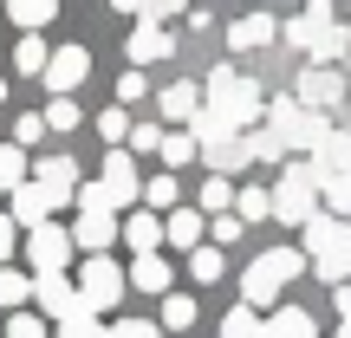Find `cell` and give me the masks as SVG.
Returning <instances> with one entry per match:
<instances>
[{"label":"cell","instance_id":"cell-1","mask_svg":"<svg viewBox=\"0 0 351 338\" xmlns=\"http://www.w3.org/2000/svg\"><path fill=\"white\" fill-rule=\"evenodd\" d=\"M202 111H215L221 124H234V130H254V117L267 111V98H261V85H254V78L215 65V72L202 78Z\"/></svg>","mask_w":351,"mask_h":338},{"label":"cell","instance_id":"cell-2","mask_svg":"<svg viewBox=\"0 0 351 338\" xmlns=\"http://www.w3.org/2000/svg\"><path fill=\"white\" fill-rule=\"evenodd\" d=\"M306 274V254L300 248H267L261 261L241 274V306H254V313H280V287L287 280Z\"/></svg>","mask_w":351,"mask_h":338},{"label":"cell","instance_id":"cell-3","mask_svg":"<svg viewBox=\"0 0 351 338\" xmlns=\"http://www.w3.org/2000/svg\"><path fill=\"white\" fill-rule=\"evenodd\" d=\"M137 195H143V182H137L130 150H111V156H104V176H98V182H78V215H124Z\"/></svg>","mask_w":351,"mask_h":338},{"label":"cell","instance_id":"cell-4","mask_svg":"<svg viewBox=\"0 0 351 338\" xmlns=\"http://www.w3.org/2000/svg\"><path fill=\"white\" fill-rule=\"evenodd\" d=\"M274 215H280L287 228H306L313 215H326V182H319L313 163H287V169H280V182H274Z\"/></svg>","mask_w":351,"mask_h":338},{"label":"cell","instance_id":"cell-5","mask_svg":"<svg viewBox=\"0 0 351 338\" xmlns=\"http://www.w3.org/2000/svg\"><path fill=\"white\" fill-rule=\"evenodd\" d=\"M267 130H274V137L287 143V150H306V156H313L319 143L332 137L326 111H306L300 98H274V104H267Z\"/></svg>","mask_w":351,"mask_h":338},{"label":"cell","instance_id":"cell-6","mask_svg":"<svg viewBox=\"0 0 351 338\" xmlns=\"http://www.w3.org/2000/svg\"><path fill=\"white\" fill-rule=\"evenodd\" d=\"M124 287H130V274L117 261H104V254L78 267V300H85V313H111V306L124 300Z\"/></svg>","mask_w":351,"mask_h":338},{"label":"cell","instance_id":"cell-7","mask_svg":"<svg viewBox=\"0 0 351 338\" xmlns=\"http://www.w3.org/2000/svg\"><path fill=\"white\" fill-rule=\"evenodd\" d=\"M26 261H33V280L39 274H65V261H72V228H59V221L33 228V234H26Z\"/></svg>","mask_w":351,"mask_h":338},{"label":"cell","instance_id":"cell-8","mask_svg":"<svg viewBox=\"0 0 351 338\" xmlns=\"http://www.w3.org/2000/svg\"><path fill=\"white\" fill-rule=\"evenodd\" d=\"M33 300H39V313L59 319V326L85 313V300H78V280H65V274H39V280H33Z\"/></svg>","mask_w":351,"mask_h":338},{"label":"cell","instance_id":"cell-9","mask_svg":"<svg viewBox=\"0 0 351 338\" xmlns=\"http://www.w3.org/2000/svg\"><path fill=\"white\" fill-rule=\"evenodd\" d=\"M85 72H91V52H85V46H59V52H52V65H46V78H39V85H46L52 98H72V91L85 85Z\"/></svg>","mask_w":351,"mask_h":338},{"label":"cell","instance_id":"cell-10","mask_svg":"<svg viewBox=\"0 0 351 338\" xmlns=\"http://www.w3.org/2000/svg\"><path fill=\"white\" fill-rule=\"evenodd\" d=\"M59 208H65V195H52L46 182H26V189H13V221H20L26 234H33V228H46Z\"/></svg>","mask_w":351,"mask_h":338},{"label":"cell","instance_id":"cell-11","mask_svg":"<svg viewBox=\"0 0 351 338\" xmlns=\"http://www.w3.org/2000/svg\"><path fill=\"white\" fill-rule=\"evenodd\" d=\"M293 98H300L306 111H332V104L345 98V78L332 72V65H306V72H300V91H293Z\"/></svg>","mask_w":351,"mask_h":338},{"label":"cell","instance_id":"cell-12","mask_svg":"<svg viewBox=\"0 0 351 338\" xmlns=\"http://www.w3.org/2000/svg\"><path fill=\"white\" fill-rule=\"evenodd\" d=\"M300 234H306V254H313V261H326V254H351V221H339V215H313Z\"/></svg>","mask_w":351,"mask_h":338},{"label":"cell","instance_id":"cell-13","mask_svg":"<svg viewBox=\"0 0 351 338\" xmlns=\"http://www.w3.org/2000/svg\"><path fill=\"white\" fill-rule=\"evenodd\" d=\"M169 52H176V33H169V26L163 20H137V33H130V65L143 72L150 59H169Z\"/></svg>","mask_w":351,"mask_h":338},{"label":"cell","instance_id":"cell-14","mask_svg":"<svg viewBox=\"0 0 351 338\" xmlns=\"http://www.w3.org/2000/svg\"><path fill=\"white\" fill-rule=\"evenodd\" d=\"M111 241H124V221L117 215H78V228H72V248H85L91 261H98Z\"/></svg>","mask_w":351,"mask_h":338},{"label":"cell","instance_id":"cell-15","mask_svg":"<svg viewBox=\"0 0 351 338\" xmlns=\"http://www.w3.org/2000/svg\"><path fill=\"white\" fill-rule=\"evenodd\" d=\"M280 26H287V20H274V13H247V20L228 26V46H234V52H261V46L280 39Z\"/></svg>","mask_w":351,"mask_h":338},{"label":"cell","instance_id":"cell-16","mask_svg":"<svg viewBox=\"0 0 351 338\" xmlns=\"http://www.w3.org/2000/svg\"><path fill=\"white\" fill-rule=\"evenodd\" d=\"M306 163L319 169V182H339V176H351V130H332V137L319 143Z\"/></svg>","mask_w":351,"mask_h":338},{"label":"cell","instance_id":"cell-17","mask_svg":"<svg viewBox=\"0 0 351 338\" xmlns=\"http://www.w3.org/2000/svg\"><path fill=\"white\" fill-rule=\"evenodd\" d=\"M124 241L137 248V261H143V254H156V248L169 241V228H163V215H150V208H130V215H124Z\"/></svg>","mask_w":351,"mask_h":338},{"label":"cell","instance_id":"cell-18","mask_svg":"<svg viewBox=\"0 0 351 338\" xmlns=\"http://www.w3.org/2000/svg\"><path fill=\"white\" fill-rule=\"evenodd\" d=\"M163 117H176V124H195V117H202V85L176 78V85L163 91Z\"/></svg>","mask_w":351,"mask_h":338},{"label":"cell","instance_id":"cell-19","mask_svg":"<svg viewBox=\"0 0 351 338\" xmlns=\"http://www.w3.org/2000/svg\"><path fill=\"white\" fill-rule=\"evenodd\" d=\"M267 338H319V326L306 306H280V313H267Z\"/></svg>","mask_w":351,"mask_h":338},{"label":"cell","instance_id":"cell-20","mask_svg":"<svg viewBox=\"0 0 351 338\" xmlns=\"http://www.w3.org/2000/svg\"><path fill=\"white\" fill-rule=\"evenodd\" d=\"M33 182H46L52 195L78 202V163H72V156H52V163H39V176H33Z\"/></svg>","mask_w":351,"mask_h":338},{"label":"cell","instance_id":"cell-21","mask_svg":"<svg viewBox=\"0 0 351 338\" xmlns=\"http://www.w3.org/2000/svg\"><path fill=\"white\" fill-rule=\"evenodd\" d=\"M169 241H176V248H189V254H195L202 248V234H208V221H202V208H169Z\"/></svg>","mask_w":351,"mask_h":338},{"label":"cell","instance_id":"cell-22","mask_svg":"<svg viewBox=\"0 0 351 338\" xmlns=\"http://www.w3.org/2000/svg\"><path fill=\"white\" fill-rule=\"evenodd\" d=\"M7 20L26 26V33H39V26L59 20V0H7Z\"/></svg>","mask_w":351,"mask_h":338},{"label":"cell","instance_id":"cell-23","mask_svg":"<svg viewBox=\"0 0 351 338\" xmlns=\"http://www.w3.org/2000/svg\"><path fill=\"white\" fill-rule=\"evenodd\" d=\"M130 287H143V293H169V261H163V254H143V261L130 267Z\"/></svg>","mask_w":351,"mask_h":338},{"label":"cell","instance_id":"cell-24","mask_svg":"<svg viewBox=\"0 0 351 338\" xmlns=\"http://www.w3.org/2000/svg\"><path fill=\"white\" fill-rule=\"evenodd\" d=\"M33 176H26V150L20 143H0V195H13V189H26Z\"/></svg>","mask_w":351,"mask_h":338},{"label":"cell","instance_id":"cell-25","mask_svg":"<svg viewBox=\"0 0 351 338\" xmlns=\"http://www.w3.org/2000/svg\"><path fill=\"white\" fill-rule=\"evenodd\" d=\"M13 65H20L26 78H46V65H52L46 39H39V33H20V52H13Z\"/></svg>","mask_w":351,"mask_h":338},{"label":"cell","instance_id":"cell-26","mask_svg":"<svg viewBox=\"0 0 351 338\" xmlns=\"http://www.w3.org/2000/svg\"><path fill=\"white\" fill-rule=\"evenodd\" d=\"M345 46H351V33H345V26H332V20H326V26H313V46H306V52H313L319 65H332V59H339Z\"/></svg>","mask_w":351,"mask_h":338},{"label":"cell","instance_id":"cell-27","mask_svg":"<svg viewBox=\"0 0 351 338\" xmlns=\"http://www.w3.org/2000/svg\"><path fill=\"white\" fill-rule=\"evenodd\" d=\"M221 338H267V313H254V306H234V313L221 319Z\"/></svg>","mask_w":351,"mask_h":338},{"label":"cell","instance_id":"cell-28","mask_svg":"<svg viewBox=\"0 0 351 338\" xmlns=\"http://www.w3.org/2000/svg\"><path fill=\"white\" fill-rule=\"evenodd\" d=\"M221 274H228L221 248H195V254H189V280H195V287H215Z\"/></svg>","mask_w":351,"mask_h":338},{"label":"cell","instance_id":"cell-29","mask_svg":"<svg viewBox=\"0 0 351 338\" xmlns=\"http://www.w3.org/2000/svg\"><path fill=\"white\" fill-rule=\"evenodd\" d=\"M247 156H254V163H280V169H287V143H280L274 137V130H247Z\"/></svg>","mask_w":351,"mask_h":338},{"label":"cell","instance_id":"cell-30","mask_svg":"<svg viewBox=\"0 0 351 338\" xmlns=\"http://www.w3.org/2000/svg\"><path fill=\"white\" fill-rule=\"evenodd\" d=\"M234 215H241V221H267V215H274V189H241V195H234Z\"/></svg>","mask_w":351,"mask_h":338},{"label":"cell","instance_id":"cell-31","mask_svg":"<svg viewBox=\"0 0 351 338\" xmlns=\"http://www.w3.org/2000/svg\"><path fill=\"white\" fill-rule=\"evenodd\" d=\"M234 195L241 189H228V176H208L202 182V215H234Z\"/></svg>","mask_w":351,"mask_h":338},{"label":"cell","instance_id":"cell-32","mask_svg":"<svg viewBox=\"0 0 351 338\" xmlns=\"http://www.w3.org/2000/svg\"><path fill=\"white\" fill-rule=\"evenodd\" d=\"M26 300H33V280L13 274V267H0V306H7V313H20Z\"/></svg>","mask_w":351,"mask_h":338},{"label":"cell","instance_id":"cell-33","mask_svg":"<svg viewBox=\"0 0 351 338\" xmlns=\"http://www.w3.org/2000/svg\"><path fill=\"white\" fill-rule=\"evenodd\" d=\"M176 195H182V182H176V176H150V182H143V208H176Z\"/></svg>","mask_w":351,"mask_h":338},{"label":"cell","instance_id":"cell-34","mask_svg":"<svg viewBox=\"0 0 351 338\" xmlns=\"http://www.w3.org/2000/svg\"><path fill=\"white\" fill-rule=\"evenodd\" d=\"M156 156H163V163H169V169H182V163H189V156H202V143H195V137H189V130H169V137H163V150H156Z\"/></svg>","mask_w":351,"mask_h":338},{"label":"cell","instance_id":"cell-35","mask_svg":"<svg viewBox=\"0 0 351 338\" xmlns=\"http://www.w3.org/2000/svg\"><path fill=\"white\" fill-rule=\"evenodd\" d=\"M163 326L169 332H189V326H195V300H189V293H169V300H163Z\"/></svg>","mask_w":351,"mask_h":338},{"label":"cell","instance_id":"cell-36","mask_svg":"<svg viewBox=\"0 0 351 338\" xmlns=\"http://www.w3.org/2000/svg\"><path fill=\"white\" fill-rule=\"evenodd\" d=\"M313 274L332 287H351V254H326V261H313Z\"/></svg>","mask_w":351,"mask_h":338},{"label":"cell","instance_id":"cell-37","mask_svg":"<svg viewBox=\"0 0 351 338\" xmlns=\"http://www.w3.org/2000/svg\"><path fill=\"white\" fill-rule=\"evenodd\" d=\"M326 215H339V221H351V176H339V182H326Z\"/></svg>","mask_w":351,"mask_h":338},{"label":"cell","instance_id":"cell-38","mask_svg":"<svg viewBox=\"0 0 351 338\" xmlns=\"http://www.w3.org/2000/svg\"><path fill=\"white\" fill-rule=\"evenodd\" d=\"M13 143H20V150L26 143H46V111H26L20 124H13Z\"/></svg>","mask_w":351,"mask_h":338},{"label":"cell","instance_id":"cell-39","mask_svg":"<svg viewBox=\"0 0 351 338\" xmlns=\"http://www.w3.org/2000/svg\"><path fill=\"white\" fill-rule=\"evenodd\" d=\"M46 130H78V104L72 98H52L46 104Z\"/></svg>","mask_w":351,"mask_h":338},{"label":"cell","instance_id":"cell-40","mask_svg":"<svg viewBox=\"0 0 351 338\" xmlns=\"http://www.w3.org/2000/svg\"><path fill=\"white\" fill-rule=\"evenodd\" d=\"M208 234H215V248H234V241H241V215H215Z\"/></svg>","mask_w":351,"mask_h":338},{"label":"cell","instance_id":"cell-41","mask_svg":"<svg viewBox=\"0 0 351 338\" xmlns=\"http://www.w3.org/2000/svg\"><path fill=\"white\" fill-rule=\"evenodd\" d=\"M98 137H104V143H124V137H130V117H124V111H104V117H98Z\"/></svg>","mask_w":351,"mask_h":338},{"label":"cell","instance_id":"cell-42","mask_svg":"<svg viewBox=\"0 0 351 338\" xmlns=\"http://www.w3.org/2000/svg\"><path fill=\"white\" fill-rule=\"evenodd\" d=\"M111 338H163V326H150V319H117Z\"/></svg>","mask_w":351,"mask_h":338},{"label":"cell","instance_id":"cell-43","mask_svg":"<svg viewBox=\"0 0 351 338\" xmlns=\"http://www.w3.org/2000/svg\"><path fill=\"white\" fill-rule=\"evenodd\" d=\"M163 137H169V130H156V124H137V130H130V150H143V156H150V150H163Z\"/></svg>","mask_w":351,"mask_h":338},{"label":"cell","instance_id":"cell-44","mask_svg":"<svg viewBox=\"0 0 351 338\" xmlns=\"http://www.w3.org/2000/svg\"><path fill=\"white\" fill-rule=\"evenodd\" d=\"M143 91H150V78H143V72H137V65H130V72H124V78H117V98H124V104H137V98H143Z\"/></svg>","mask_w":351,"mask_h":338},{"label":"cell","instance_id":"cell-45","mask_svg":"<svg viewBox=\"0 0 351 338\" xmlns=\"http://www.w3.org/2000/svg\"><path fill=\"white\" fill-rule=\"evenodd\" d=\"M7 338H46V326H39L33 313H13L7 319Z\"/></svg>","mask_w":351,"mask_h":338},{"label":"cell","instance_id":"cell-46","mask_svg":"<svg viewBox=\"0 0 351 338\" xmlns=\"http://www.w3.org/2000/svg\"><path fill=\"white\" fill-rule=\"evenodd\" d=\"M13 248H20V221H13V215H0V267H7Z\"/></svg>","mask_w":351,"mask_h":338},{"label":"cell","instance_id":"cell-47","mask_svg":"<svg viewBox=\"0 0 351 338\" xmlns=\"http://www.w3.org/2000/svg\"><path fill=\"white\" fill-rule=\"evenodd\" d=\"M169 13H182V0H143V20H169Z\"/></svg>","mask_w":351,"mask_h":338},{"label":"cell","instance_id":"cell-48","mask_svg":"<svg viewBox=\"0 0 351 338\" xmlns=\"http://www.w3.org/2000/svg\"><path fill=\"white\" fill-rule=\"evenodd\" d=\"M332 300H339V319L351 326V287H332Z\"/></svg>","mask_w":351,"mask_h":338},{"label":"cell","instance_id":"cell-49","mask_svg":"<svg viewBox=\"0 0 351 338\" xmlns=\"http://www.w3.org/2000/svg\"><path fill=\"white\" fill-rule=\"evenodd\" d=\"M111 7H117V13H137V20H143V0H111Z\"/></svg>","mask_w":351,"mask_h":338},{"label":"cell","instance_id":"cell-50","mask_svg":"<svg viewBox=\"0 0 351 338\" xmlns=\"http://www.w3.org/2000/svg\"><path fill=\"white\" fill-rule=\"evenodd\" d=\"M339 338H351V326H339Z\"/></svg>","mask_w":351,"mask_h":338},{"label":"cell","instance_id":"cell-51","mask_svg":"<svg viewBox=\"0 0 351 338\" xmlns=\"http://www.w3.org/2000/svg\"><path fill=\"white\" fill-rule=\"evenodd\" d=\"M0 98H7V78H0Z\"/></svg>","mask_w":351,"mask_h":338}]
</instances>
